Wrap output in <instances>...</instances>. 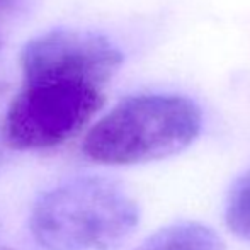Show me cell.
<instances>
[{
    "label": "cell",
    "instance_id": "cell-1",
    "mask_svg": "<svg viewBox=\"0 0 250 250\" xmlns=\"http://www.w3.org/2000/svg\"><path fill=\"white\" fill-rule=\"evenodd\" d=\"M135 199L112 179L83 175L36 201L31 231L46 250H114L138 225Z\"/></svg>",
    "mask_w": 250,
    "mask_h": 250
},
{
    "label": "cell",
    "instance_id": "cell-4",
    "mask_svg": "<svg viewBox=\"0 0 250 250\" xmlns=\"http://www.w3.org/2000/svg\"><path fill=\"white\" fill-rule=\"evenodd\" d=\"M123 56L105 38L94 33L56 29L34 38L21 53L24 79L62 77L105 87Z\"/></svg>",
    "mask_w": 250,
    "mask_h": 250
},
{
    "label": "cell",
    "instance_id": "cell-8",
    "mask_svg": "<svg viewBox=\"0 0 250 250\" xmlns=\"http://www.w3.org/2000/svg\"><path fill=\"white\" fill-rule=\"evenodd\" d=\"M2 250H14V249H2Z\"/></svg>",
    "mask_w": 250,
    "mask_h": 250
},
{
    "label": "cell",
    "instance_id": "cell-5",
    "mask_svg": "<svg viewBox=\"0 0 250 250\" xmlns=\"http://www.w3.org/2000/svg\"><path fill=\"white\" fill-rule=\"evenodd\" d=\"M136 250H223V244L206 225L179 221L158 230Z\"/></svg>",
    "mask_w": 250,
    "mask_h": 250
},
{
    "label": "cell",
    "instance_id": "cell-3",
    "mask_svg": "<svg viewBox=\"0 0 250 250\" xmlns=\"http://www.w3.org/2000/svg\"><path fill=\"white\" fill-rule=\"evenodd\" d=\"M105 102L104 85L89 80L24 79L3 118V138L16 150H43L79 135Z\"/></svg>",
    "mask_w": 250,
    "mask_h": 250
},
{
    "label": "cell",
    "instance_id": "cell-6",
    "mask_svg": "<svg viewBox=\"0 0 250 250\" xmlns=\"http://www.w3.org/2000/svg\"><path fill=\"white\" fill-rule=\"evenodd\" d=\"M225 221L231 233L250 240V172L237 179L228 192Z\"/></svg>",
    "mask_w": 250,
    "mask_h": 250
},
{
    "label": "cell",
    "instance_id": "cell-7",
    "mask_svg": "<svg viewBox=\"0 0 250 250\" xmlns=\"http://www.w3.org/2000/svg\"><path fill=\"white\" fill-rule=\"evenodd\" d=\"M17 0H0V9H9L16 3Z\"/></svg>",
    "mask_w": 250,
    "mask_h": 250
},
{
    "label": "cell",
    "instance_id": "cell-2",
    "mask_svg": "<svg viewBox=\"0 0 250 250\" xmlns=\"http://www.w3.org/2000/svg\"><path fill=\"white\" fill-rule=\"evenodd\" d=\"M201 131V111L175 94H143L119 102L89 129L83 153L105 165L158 160L189 146Z\"/></svg>",
    "mask_w": 250,
    "mask_h": 250
}]
</instances>
